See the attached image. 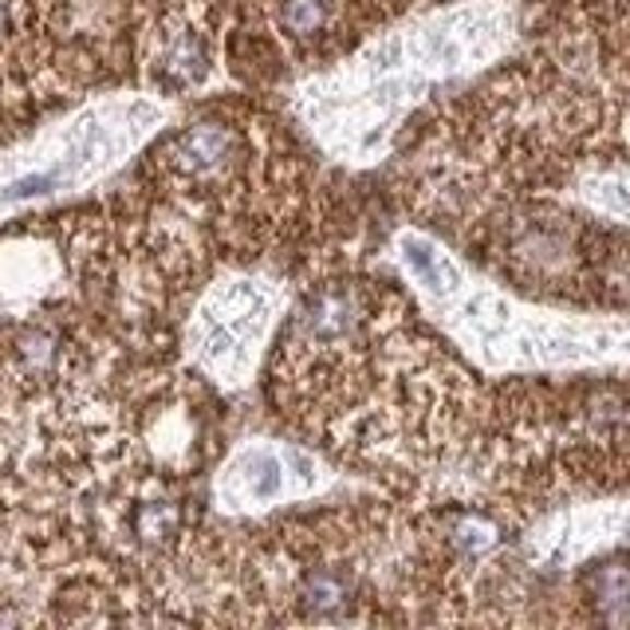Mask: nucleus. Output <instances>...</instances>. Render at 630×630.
<instances>
[{"instance_id":"f257e3e1","label":"nucleus","mask_w":630,"mask_h":630,"mask_svg":"<svg viewBox=\"0 0 630 630\" xmlns=\"http://www.w3.org/2000/svg\"><path fill=\"white\" fill-rule=\"evenodd\" d=\"M237 154V139H233L229 127L221 122H198L193 131H181L178 139L170 142V158L174 170L190 174V178H210V174H221Z\"/></svg>"},{"instance_id":"f03ea898","label":"nucleus","mask_w":630,"mask_h":630,"mask_svg":"<svg viewBox=\"0 0 630 630\" xmlns=\"http://www.w3.org/2000/svg\"><path fill=\"white\" fill-rule=\"evenodd\" d=\"M178 509H174L170 500H146V504H139L131 516L134 524V536L146 544H162V540H170L174 532H178Z\"/></svg>"},{"instance_id":"7ed1b4c3","label":"nucleus","mask_w":630,"mask_h":630,"mask_svg":"<svg viewBox=\"0 0 630 630\" xmlns=\"http://www.w3.org/2000/svg\"><path fill=\"white\" fill-rule=\"evenodd\" d=\"M328 24V4L323 0H281V28L296 40H308Z\"/></svg>"},{"instance_id":"20e7f679","label":"nucleus","mask_w":630,"mask_h":630,"mask_svg":"<svg viewBox=\"0 0 630 630\" xmlns=\"http://www.w3.org/2000/svg\"><path fill=\"white\" fill-rule=\"evenodd\" d=\"M245 469H249V485H252V497H272V492L281 489V465H276V457H269V453H252L249 461H245Z\"/></svg>"},{"instance_id":"39448f33","label":"nucleus","mask_w":630,"mask_h":630,"mask_svg":"<svg viewBox=\"0 0 630 630\" xmlns=\"http://www.w3.org/2000/svg\"><path fill=\"white\" fill-rule=\"evenodd\" d=\"M406 261H411L414 272H418V276H426L433 288H441V272H445V264H441L438 257H433V252L421 245V240H406Z\"/></svg>"},{"instance_id":"423d86ee","label":"nucleus","mask_w":630,"mask_h":630,"mask_svg":"<svg viewBox=\"0 0 630 630\" xmlns=\"http://www.w3.org/2000/svg\"><path fill=\"white\" fill-rule=\"evenodd\" d=\"M4 28H9V12H4V4H0V36H4Z\"/></svg>"}]
</instances>
